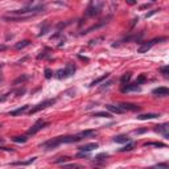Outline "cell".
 <instances>
[{
  "label": "cell",
  "instance_id": "8fae6325",
  "mask_svg": "<svg viewBox=\"0 0 169 169\" xmlns=\"http://www.w3.org/2000/svg\"><path fill=\"white\" fill-rule=\"evenodd\" d=\"M139 120H150V119H156V118H160V114H153V112H150V114H141V115L136 116Z\"/></svg>",
  "mask_w": 169,
  "mask_h": 169
},
{
  "label": "cell",
  "instance_id": "836d02e7",
  "mask_svg": "<svg viewBox=\"0 0 169 169\" xmlns=\"http://www.w3.org/2000/svg\"><path fill=\"white\" fill-rule=\"evenodd\" d=\"M4 50H7V45H4V44H2V45H0V53L4 52Z\"/></svg>",
  "mask_w": 169,
  "mask_h": 169
},
{
  "label": "cell",
  "instance_id": "5bb4252c",
  "mask_svg": "<svg viewBox=\"0 0 169 169\" xmlns=\"http://www.w3.org/2000/svg\"><path fill=\"white\" fill-rule=\"evenodd\" d=\"M29 108V106L28 104H25V106H23V107H20V108H17V110H13V111H11L9 112V115L11 116H19V115H21V114H24L27 110Z\"/></svg>",
  "mask_w": 169,
  "mask_h": 169
},
{
  "label": "cell",
  "instance_id": "d6a6232c",
  "mask_svg": "<svg viewBox=\"0 0 169 169\" xmlns=\"http://www.w3.org/2000/svg\"><path fill=\"white\" fill-rule=\"evenodd\" d=\"M63 165L65 167H73V168H79V165H77V164H65L63 162Z\"/></svg>",
  "mask_w": 169,
  "mask_h": 169
},
{
  "label": "cell",
  "instance_id": "83f0119b",
  "mask_svg": "<svg viewBox=\"0 0 169 169\" xmlns=\"http://www.w3.org/2000/svg\"><path fill=\"white\" fill-rule=\"evenodd\" d=\"M28 79V77L27 76H23V77H19L17 79H15V82H13V84H19L20 82H24V81H27Z\"/></svg>",
  "mask_w": 169,
  "mask_h": 169
},
{
  "label": "cell",
  "instance_id": "9a60e30c",
  "mask_svg": "<svg viewBox=\"0 0 169 169\" xmlns=\"http://www.w3.org/2000/svg\"><path fill=\"white\" fill-rule=\"evenodd\" d=\"M114 141L118 143V144H126L130 141V137H128L127 135H118L114 137Z\"/></svg>",
  "mask_w": 169,
  "mask_h": 169
},
{
  "label": "cell",
  "instance_id": "d590c367",
  "mask_svg": "<svg viewBox=\"0 0 169 169\" xmlns=\"http://www.w3.org/2000/svg\"><path fill=\"white\" fill-rule=\"evenodd\" d=\"M156 167H162V168H168V164H157Z\"/></svg>",
  "mask_w": 169,
  "mask_h": 169
},
{
  "label": "cell",
  "instance_id": "484cf974",
  "mask_svg": "<svg viewBox=\"0 0 169 169\" xmlns=\"http://www.w3.org/2000/svg\"><path fill=\"white\" fill-rule=\"evenodd\" d=\"M133 150V144L132 143H128L126 147H123L122 150H120V152H126V151H132Z\"/></svg>",
  "mask_w": 169,
  "mask_h": 169
},
{
  "label": "cell",
  "instance_id": "5b68a950",
  "mask_svg": "<svg viewBox=\"0 0 169 169\" xmlns=\"http://www.w3.org/2000/svg\"><path fill=\"white\" fill-rule=\"evenodd\" d=\"M49 126V123L48 122H42V120H38V122H36L32 126V128H29L28 130V132H27V136H31V135H36V133L38 132V131H41L42 128H45V127H48Z\"/></svg>",
  "mask_w": 169,
  "mask_h": 169
},
{
  "label": "cell",
  "instance_id": "3957f363",
  "mask_svg": "<svg viewBox=\"0 0 169 169\" xmlns=\"http://www.w3.org/2000/svg\"><path fill=\"white\" fill-rule=\"evenodd\" d=\"M62 144V139L61 136H58V137H54V139H50V140H48L45 143H42L41 147L42 150H46V151H50V150H56L57 147H59Z\"/></svg>",
  "mask_w": 169,
  "mask_h": 169
},
{
  "label": "cell",
  "instance_id": "e0dca14e",
  "mask_svg": "<svg viewBox=\"0 0 169 169\" xmlns=\"http://www.w3.org/2000/svg\"><path fill=\"white\" fill-rule=\"evenodd\" d=\"M131 77H132V73H126V74H123L122 78H120V83H122V86H126L127 83H130Z\"/></svg>",
  "mask_w": 169,
  "mask_h": 169
},
{
  "label": "cell",
  "instance_id": "74e56055",
  "mask_svg": "<svg viewBox=\"0 0 169 169\" xmlns=\"http://www.w3.org/2000/svg\"><path fill=\"white\" fill-rule=\"evenodd\" d=\"M127 2L130 3V4H135V2H136V0H127Z\"/></svg>",
  "mask_w": 169,
  "mask_h": 169
},
{
  "label": "cell",
  "instance_id": "4dcf8cb0",
  "mask_svg": "<svg viewBox=\"0 0 169 169\" xmlns=\"http://www.w3.org/2000/svg\"><path fill=\"white\" fill-rule=\"evenodd\" d=\"M112 83V81H108V82H106V83H103V86L101 87V90H104V89H107V87H110V84Z\"/></svg>",
  "mask_w": 169,
  "mask_h": 169
},
{
  "label": "cell",
  "instance_id": "60d3db41",
  "mask_svg": "<svg viewBox=\"0 0 169 169\" xmlns=\"http://www.w3.org/2000/svg\"><path fill=\"white\" fill-rule=\"evenodd\" d=\"M0 127H2V126H0Z\"/></svg>",
  "mask_w": 169,
  "mask_h": 169
},
{
  "label": "cell",
  "instance_id": "f35d334b",
  "mask_svg": "<svg viewBox=\"0 0 169 169\" xmlns=\"http://www.w3.org/2000/svg\"><path fill=\"white\" fill-rule=\"evenodd\" d=\"M4 143V139H2V137H0V144H3Z\"/></svg>",
  "mask_w": 169,
  "mask_h": 169
},
{
  "label": "cell",
  "instance_id": "9c48e42d",
  "mask_svg": "<svg viewBox=\"0 0 169 169\" xmlns=\"http://www.w3.org/2000/svg\"><path fill=\"white\" fill-rule=\"evenodd\" d=\"M119 107L122 108L123 111H139L140 110V106L137 104H132V103H120Z\"/></svg>",
  "mask_w": 169,
  "mask_h": 169
},
{
  "label": "cell",
  "instance_id": "44dd1931",
  "mask_svg": "<svg viewBox=\"0 0 169 169\" xmlns=\"http://www.w3.org/2000/svg\"><path fill=\"white\" fill-rule=\"evenodd\" d=\"M108 77H110V74H108V73H106V74H103V76H102V77H99V78H97V79H95V81H93V82L90 83V86H91V87H94V86H95V84H98V83H101V82H103V81H104V79H107Z\"/></svg>",
  "mask_w": 169,
  "mask_h": 169
},
{
  "label": "cell",
  "instance_id": "8992f818",
  "mask_svg": "<svg viewBox=\"0 0 169 169\" xmlns=\"http://www.w3.org/2000/svg\"><path fill=\"white\" fill-rule=\"evenodd\" d=\"M56 103V99H46V101H44V102H41V103H38L37 106H34L31 111H29V114H36V112H38V111H41V110H44V108H46V107H49V106H53V104Z\"/></svg>",
  "mask_w": 169,
  "mask_h": 169
},
{
  "label": "cell",
  "instance_id": "f1b7e54d",
  "mask_svg": "<svg viewBox=\"0 0 169 169\" xmlns=\"http://www.w3.org/2000/svg\"><path fill=\"white\" fill-rule=\"evenodd\" d=\"M67 160H70V157H59L58 160H56L54 162H56V164H63V162H66Z\"/></svg>",
  "mask_w": 169,
  "mask_h": 169
},
{
  "label": "cell",
  "instance_id": "e575fe53",
  "mask_svg": "<svg viewBox=\"0 0 169 169\" xmlns=\"http://www.w3.org/2000/svg\"><path fill=\"white\" fill-rule=\"evenodd\" d=\"M7 98H8V94H4L3 97H0V102H4V101H6Z\"/></svg>",
  "mask_w": 169,
  "mask_h": 169
},
{
  "label": "cell",
  "instance_id": "d6986e66",
  "mask_svg": "<svg viewBox=\"0 0 169 169\" xmlns=\"http://www.w3.org/2000/svg\"><path fill=\"white\" fill-rule=\"evenodd\" d=\"M106 108H107L108 111L114 112V114H123V112H124V111H123V110H122V108L119 107V106H112V104H107Z\"/></svg>",
  "mask_w": 169,
  "mask_h": 169
},
{
  "label": "cell",
  "instance_id": "ac0fdd59",
  "mask_svg": "<svg viewBox=\"0 0 169 169\" xmlns=\"http://www.w3.org/2000/svg\"><path fill=\"white\" fill-rule=\"evenodd\" d=\"M79 135L82 136V139H87V137H93V136H95L97 135V131H94V130H86V131H82Z\"/></svg>",
  "mask_w": 169,
  "mask_h": 169
},
{
  "label": "cell",
  "instance_id": "cb8c5ba5",
  "mask_svg": "<svg viewBox=\"0 0 169 169\" xmlns=\"http://www.w3.org/2000/svg\"><path fill=\"white\" fill-rule=\"evenodd\" d=\"M49 29H50V25H49V24H45V25H44L42 28H41V32L38 33V37H41V36H44V34H46L48 33V31Z\"/></svg>",
  "mask_w": 169,
  "mask_h": 169
},
{
  "label": "cell",
  "instance_id": "7a4b0ae2",
  "mask_svg": "<svg viewBox=\"0 0 169 169\" xmlns=\"http://www.w3.org/2000/svg\"><path fill=\"white\" fill-rule=\"evenodd\" d=\"M74 73H76V66H74L73 63H67L65 69H59V70H57L56 74H54V77L57 79H66L69 77H72Z\"/></svg>",
  "mask_w": 169,
  "mask_h": 169
},
{
  "label": "cell",
  "instance_id": "8d00e7d4",
  "mask_svg": "<svg viewBox=\"0 0 169 169\" xmlns=\"http://www.w3.org/2000/svg\"><path fill=\"white\" fill-rule=\"evenodd\" d=\"M147 130H136L135 131V133H143V132H145Z\"/></svg>",
  "mask_w": 169,
  "mask_h": 169
},
{
  "label": "cell",
  "instance_id": "7402d4cb",
  "mask_svg": "<svg viewBox=\"0 0 169 169\" xmlns=\"http://www.w3.org/2000/svg\"><path fill=\"white\" fill-rule=\"evenodd\" d=\"M12 140H13L15 143H19V144H24V143H27L28 137H27V135H24V136H15V137H12Z\"/></svg>",
  "mask_w": 169,
  "mask_h": 169
},
{
  "label": "cell",
  "instance_id": "f546056e",
  "mask_svg": "<svg viewBox=\"0 0 169 169\" xmlns=\"http://www.w3.org/2000/svg\"><path fill=\"white\" fill-rule=\"evenodd\" d=\"M161 73H162L164 77H168V74H169V69H168V66L161 67Z\"/></svg>",
  "mask_w": 169,
  "mask_h": 169
},
{
  "label": "cell",
  "instance_id": "ba28073f",
  "mask_svg": "<svg viewBox=\"0 0 169 169\" xmlns=\"http://www.w3.org/2000/svg\"><path fill=\"white\" fill-rule=\"evenodd\" d=\"M169 124L168 123H162V124H158V126H155V132L157 133H161L164 136V139H169Z\"/></svg>",
  "mask_w": 169,
  "mask_h": 169
},
{
  "label": "cell",
  "instance_id": "603a6c76",
  "mask_svg": "<svg viewBox=\"0 0 169 169\" xmlns=\"http://www.w3.org/2000/svg\"><path fill=\"white\" fill-rule=\"evenodd\" d=\"M94 118H111L110 112H94L93 114Z\"/></svg>",
  "mask_w": 169,
  "mask_h": 169
},
{
  "label": "cell",
  "instance_id": "6da1fadb",
  "mask_svg": "<svg viewBox=\"0 0 169 169\" xmlns=\"http://www.w3.org/2000/svg\"><path fill=\"white\" fill-rule=\"evenodd\" d=\"M45 6H33V7H25V8H21L19 11H15L12 15H34L36 16L37 13H41L45 11Z\"/></svg>",
  "mask_w": 169,
  "mask_h": 169
},
{
  "label": "cell",
  "instance_id": "ab89813d",
  "mask_svg": "<svg viewBox=\"0 0 169 169\" xmlns=\"http://www.w3.org/2000/svg\"><path fill=\"white\" fill-rule=\"evenodd\" d=\"M2 81H3V78H2V77H0V83H2Z\"/></svg>",
  "mask_w": 169,
  "mask_h": 169
},
{
  "label": "cell",
  "instance_id": "7c38bea8",
  "mask_svg": "<svg viewBox=\"0 0 169 169\" xmlns=\"http://www.w3.org/2000/svg\"><path fill=\"white\" fill-rule=\"evenodd\" d=\"M152 94L158 95V97H167V95H169V89L168 87H157L152 91Z\"/></svg>",
  "mask_w": 169,
  "mask_h": 169
},
{
  "label": "cell",
  "instance_id": "4fadbf2b",
  "mask_svg": "<svg viewBox=\"0 0 169 169\" xmlns=\"http://www.w3.org/2000/svg\"><path fill=\"white\" fill-rule=\"evenodd\" d=\"M99 145L97 143H90V144H86V145H82V147H79L78 150L79 151H82V152H91L94 150H97Z\"/></svg>",
  "mask_w": 169,
  "mask_h": 169
},
{
  "label": "cell",
  "instance_id": "52a82bcc",
  "mask_svg": "<svg viewBox=\"0 0 169 169\" xmlns=\"http://www.w3.org/2000/svg\"><path fill=\"white\" fill-rule=\"evenodd\" d=\"M165 40V37H160V38H153V40H151L150 42H145V44H143V45L139 48V53H145V52H148L150 49L153 46V45H156L157 42H160V41H164Z\"/></svg>",
  "mask_w": 169,
  "mask_h": 169
},
{
  "label": "cell",
  "instance_id": "ffe728a7",
  "mask_svg": "<svg viewBox=\"0 0 169 169\" xmlns=\"http://www.w3.org/2000/svg\"><path fill=\"white\" fill-rule=\"evenodd\" d=\"M36 158L37 157H32V158H29L28 161H17V162H12L11 165H15V167H17V165H23V167H25V165H29V164H32L36 161Z\"/></svg>",
  "mask_w": 169,
  "mask_h": 169
},
{
  "label": "cell",
  "instance_id": "4316f807",
  "mask_svg": "<svg viewBox=\"0 0 169 169\" xmlns=\"http://www.w3.org/2000/svg\"><path fill=\"white\" fill-rule=\"evenodd\" d=\"M145 81H147L145 76H144V74H141V76H139V77H137V79H136V83H137V84H141V83H144Z\"/></svg>",
  "mask_w": 169,
  "mask_h": 169
},
{
  "label": "cell",
  "instance_id": "30bf717a",
  "mask_svg": "<svg viewBox=\"0 0 169 169\" xmlns=\"http://www.w3.org/2000/svg\"><path fill=\"white\" fill-rule=\"evenodd\" d=\"M140 90V84L135 83H127L126 86H123V93H130V91H137Z\"/></svg>",
  "mask_w": 169,
  "mask_h": 169
},
{
  "label": "cell",
  "instance_id": "d4e9b609",
  "mask_svg": "<svg viewBox=\"0 0 169 169\" xmlns=\"http://www.w3.org/2000/svg\"><path fill=\"white\" fill-rule=\"evenodd\" d=\"M144 145H145V147L153 145V147H161V148H164V147H165V144H164V143H153V141H151V143H145Z\"/></svg>",
  "mask_w": 169,
  "mask_h": 169
},
{
  "label": "cell",
  "instance_id": "1f68e13d",
  "mask_svg": "<svg viewBox=\"0 0 169 169\" xmlns=\"http://www.w3.org/2000/svg\"><path fill=\"white\" fill-rule=\"evenodd\" d=\"M45 77L49 79V78H52V72L49 70V69H45Z\"/></svg>",
  "mask_w": 169,
  "mask_h": 169
},
{
  "label": "cell",
  "instance_id": "2e32d148",
  "mask_svg": "<svg viewBox=\"0 0 169 169\" xmlns=\"http://www.w3.org/2000/svg\"><path fill=\"white\" fill-rule=\"evenodd\" d=\"M29 45H31V41H29V40H23V41H19L16 45H15V49H17V50H21V49L27 48V46H29Z\"/></svg>",
  "mask_w": 169,
  "mask_h": 169
},
{
  "label": "cell",
  "instance_id": "277c9868",
  "mask_svg": "<svg viewBox=\"0 0 169 169\" xmlns=\"http://www.w3.org/2000/svg\"><path fill=\"white\" fill-rule=\"evenodd\" d=\"M34 17V15H9V16H3V20L6 21H13V23H19V21H27V20H31Z\"/></svg>",
  "mask_w": 169,
  "mask_h": 169
}]
</instances>
